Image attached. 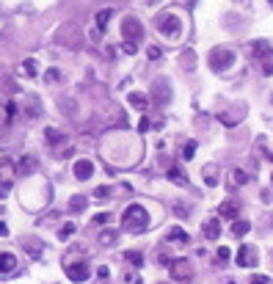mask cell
<instances>
[{"label":"cell","mask_w":273,"mask_h":284,"mask_svg":"<svg viewBox=\"0 0 273 284\" xmlns=\"http://www.w3.org/2000/svg\"><path fill=\"white\" fill-rule=\"evenodd\" d=\"M171 276L174 279H188L190 273H193V268H190V262L188 259H171Z\"/></svg>","instance_id":"cell-11"},{"label":"cell","mask_w":273,"mask_h":284,"mask_svg":"<svg viewBox=\"0 0 273 284\" xmlns=\"http://www.w3.org/2000/svg\"><path fill=\"white\" fill-rule=\"evenodd\" d=\"M149 226V213L141 204H130L121 215V229H127L130 235H141V232H147Z\"/></svg>","instance_id":"cell-1"},{"label":"cell","mask_w":273,"mask_h":284,"mask_svg":"<svg viewBox=\"0 0 273 284\" xmlns=\"http://www.w3.org/2000/svg\"><path fill=\"white\" fill-rule=\"evenodd\" d=\"M111 221V213H99V215H94V223H99V226H102V223H108Z\"/></svg>","instance_id":"cell-31"},{"label":"cell","mask_w":273,"mask_h":284,"mask_svg":"<svg viewBox=\"0 0 273 284\" xmlns=\"http://www.w3.org/2000/svg\"><path fill=\"white\" fill-rule=\"evenodd\" d=\"M235 262H238L240 268H257V262H259L257 249H254V246H240L238 254H235Z\"/></svg>","instance_id":"cell-7"},{"label":"cell","mask_w":273,"mask_h":284,"mask_svg":"<svg viewBox=\"0 0 273 284\" xmlns=\"http://www.w3.org/2000/svg\"><path fill=\"white\" fill-rule=\"evenodd\" d=\"M99 243H102V246H113V243H116V232H111V229H108V232H99Z\"/></svg>","instance_id":"cell-24"},{"label":"cell","mask_w":273,"mask_h":284,"mask_svg":"<svg viewBox=\"0 0 273 284\" xmlns=\"http://www.w3.org/2000/svg\"><path fill=\"white\" fill-rule=\"evenodd\" d=\"M58 77H61V72H58V69H50V72H47V80H50V83H53V80H58Z\"/></svg>","instance_id":"cell-33"},{"label":"cell","mask_w":273,"mask_h":284,"mask_svg":"<svg viewBox=\"0 0 273 284\" xmlns=\"http://www.w3.org/2000/svg\"><path fill=\"white\" fill-rule=\"evenodd\" d=\"M248 229H251V223H248V221H232V229H229V232H232L235 237H245V235H248Z\"/></svg>","instance_id":"cell-18"},{"label":"cell","mask_w":273,"mask_h":284,"mask_svg":"<svg viewBox=\"0 0 273 284\" xmlns=\"http://www.w3.org/2000/svg\"><path fill=\"white\" fill-rule=\"evenodd\" d=\"M130 105L133 108H138V111H147V105H149V99H147V94H141V91H130Z\"/></svg>","instance_id":"cell-15"},{"label":"cell","mask_w":273,"mask_h":284,"mask_svg":"<svg viewBox=\"0 0 273 284\" xmlns=\"http://www.w3.org/2000/svg\"><path fill=\"white\" fill-rule=\"evenodd\" d=\"M6 235H8V226H6L3 221H0V237H6Z\"/></svg>","instance_id":"cell-37"},{"label":"cell","mask_w":273,"mask_h":284,"mask_svg":"<svg viewBox=\"0 0 273 284\" xmlns=\"http://www.w3.org/2000/svg\"><path fill=\"white\" fill-rule=\"evenodd\" d=\"M138 130H141V132H147V130H149V122H147V119H141V125H138Z\"/></svg>","instance_id":"cell-36"},{"label":"cell","mask_w":273,"mask_h":284,"mask_svg":"<svg viewBox=\"0 0 273 284\" xmlns=\"http://www.w3.org/2000/svg\"><path fill=\"white\" fill-rule=\"evenodd\" d=\"M238 3H248V0H238Z\"/></svg>","instance_id":"cell-40"},{"label":"cell","mask_w":273,"mask_h":284,"mask_svg":"<svg viewBox=\"0 0 273 284\" xmlns=\"http://www.w3.org/2000/svg\"><path fill=\"white\" fill-rule=\"evenodd\" d=\"M251 284H271V279H268V276H254Z\"/></svg>","instance_id":"cell-32"},{"label":"cell","mask_w":273,"mask_h":284,"mask_svg":"<svg viewBox=\"0 0 273 284\" xmlns=\"http://www.w3.org/2000/svg\"><path fill=\"white\" fill-rule=\"evenodd\" d=\"M86 204H89L86 196H72V199H69V210H72V213H83Z\"/></svg>","instance_id":"cell-19"},{"label":"cell","mask_w":273,"mask_h":284,"mask_svg":"<svg viewBox=\"0 0 273 284\" xmlns=\"http://www.w3.org/2000/svg\"><path fill=\"white\" fill-rule=\"evenodd\" d=\"M113 17V8H102V11H97V17H94V22H97V31H105L108 22H111Z\"/></svg>","instance_id":"cell-17"},{"label":"cell","mask_w":273,"mask_h":284,"mask_svg":"<svg viewBox=\"0 0 273 284\" xmlns=\"http://www.w3.org/2000/svg\"><path fill=\"white\" fill-rule=\"evenodd\" d=\"M215 180H218V171L207 166V168H204V182H207V185H215Z\"/></svg>","instance_id":"cell-25"},{"label":"cell","mask_w":273,"mask_h":284,"mask_svg":"<svg viewBox=\"0 0 273 284\" xmlns=\"http://www.w3.org/2000/svg\"><path fill=\"white\" fill-rule=\"evenodd\" d=\"M154 25H157V31H160V36H166V39H180V31H182V22L177 14H168V11H160V14L154 17Z\"/></svg>","instance_id":"cell-2"},{"label":"cell","mask_w":273,"mask_h":284,"mask_svg":"<svg viewBox=\"0 0 273 284\" xmlns=\"http://www.w3.org/2000/svg\"><path fill=\"white\" fill-rule=\"evenodd\" d=\"M135 47H138V44H133V42H121V53H124V56H135Z\"/></svg>","instance_id":"cell-28"},{"label":"cell","mask_w":273,"mask_h":284,"mask_svg":"<svg viewBox=\"0 0 273 284\" xmlns=\"http://www.w3.org/2000/svg\"><path fill=\"white\" fill-rule=\"evenodd\" d=\"M47 138H50V144H61V141H63V132H58V130H53V127H50V130H47Z\"/></svg>","instance_id":"cell-26"},{"label":"cell","mask_w":273,"mask_h":284,"mask_svg":"<svg viewBox=\"0 0 273 284\" xmlns=\"http://www.w3.org/2000/svg\"><path fill=\"white\" fill-rule=\"evenodd\" d=\"M207 63H210V69H212V72L224 75V72L229 69L232 63H235V50H229V47H215L210 56H207Z\"/></svg>","instance_id":"cell-3"},{"label":"cell","mask_w":273,"mask_h":284,"mask_svg":"<svg viewBox=\"0 0 273 284\" xmlns=\"http://www.w3.org/2000/svg\"><path fill=\"white\" fill-rule=\"evenodd\" d=\"M124 259L130 265H133V268H141V265H144V254H141V251H124Z\"/></svg>","instance_id":"cell-20"},{"label":"cell","mask_w":273,"mask_h":284,"mask_svg":"<svg viewBox=\"0 0 273 284\" xmlns=\"http://www.w3.org/2000/svg\"><path fill=\"white\" fill-rule=\"evenodd\" d=\"M202 229H204V237H207V240H218V237H221V223H218V218H207V221L202 223Z\"/></svg>","instance_id":"cell-13"},{"label":"cell","mask_w":273,"mask_h":284,"mask_svg":"<svg viewBox=\"0 0 273 284\" xmlns=\"http://www.w3.org/2000/svg\"><path fill=\"white\" fill-rule=\"evenodd\" d=\"M3 196H6V188H0V199H3Z\"/></svg>","instance_id":"cell-38"},{"label":"cell","mask_w":273,"mask_h":284,"mask_svg":"<svg viewBox=\"0 0 273 284\" xmlns=\"http://www.w3.org/2000/svg\"><path fill=\"white\" fill-rule=\"evenodd\" d=\"M215 256H218V262H226V259H229V249H226V246H218Z\"/></svg>","instance_id":"cell-27"},{"label":"cell","mask_w":273,"mask_h":284,"mask_svg":"<svg viewBox=\"0 0 273 284\" xmlns=\"http://www.w3.org/2000/svg\"><path fill=\"white\" fill-rule=\"evenodd\" d=\"M22 69L28 72V77H36L39 75V61H36V58H25V61H22Z\"/></svg>","instance_id":"cell-22"},{"label":"cell","mask_w":273,"mask_h":284,"mask_svg":"<svg viewBox=\"0 0 273 284\" xmlns=\"http://www.w3.org/2000/svg\"><path fill=\"white\" fill-rule=\"evenodd\" d=\"M238 201H232V199H226L224 204H221V207H218V213L224 215V218H232V221H235V218H238Z\"/></svg>","instance_id":"cell-14"},{"label":"cell","mask_w":273,"mask_h":284,"mask_svg":"<svg viewBox=\"0 0 273 284\" xmlns=\"http://www.w3.org/2000/svg\"><path fill=\"white\" fill-rule=\"evenodd\" d=\"M254 50V58L262 61V75H273V47L268 42H254L251 44Z\"/></svg>","instance_id":"cell-5"},{"label":"cell","mask_w":273,"mask_h":284,"mask_svg":"<svg viewBox=\"0 0 273 284\" xmlns=\"http://www.w3.org/2000/svg\"><path fill=\"white\" fill-rule=\"evenodd\" d=\"M182 155H185V158H193V155H196V141H190V144H185V152H182Z\"/></svg>","instance_id":"cell-29"},{"label":"cell","mask_w":273,"mask_h":284,"mask_svg":"<svg viewBox=\"0 0 273 284\" xmlns=\"http://www.w3.org/2000/svg\"><path fill=\"white\" fill-rule=\"evenodd\" d=\"M168 180L174 182V185H182V188L188 185V177H185V171H182L180 166H171V168H168Z\"/></svg>","instance_id":"cell-16"},{"label":"cell","mask_w":273,"mask_h":284,"mask_svg":"<svg viewBox=\"0 0 273 284\" xmlns=\"http://www.w3.org/2000/svg\"><path fill=\"white\" fill-rule=\"evenodd\" d=\"M108 193H111L108 188H97V190H94V196H97V199H102V196H108Z\"/></svg>","instance_id":"cell-34"},{"label":"cell","mask_w":273,"mask_h":284,"mask_svg":"<svg viewBox=\"0 0 273 284\" xmlns=\"http://www.w3.org/2000/svg\"><path fill=\"white\" fill-rule=\"evenodd\" d=\"M147 53H149V58H152V61H157V58L163 56V53H160V47H154V44H149V47H147Z\"/></svg>","instance_id":"cell-30"},{"label":"cell","mask_w":273,"mask_h":284,"mask_svg":"<svg viewBox=\"0 0 273 284\" xmlns=\"http://www.w3.org/2000/svg\"><path fill=\"white\" fill-rule=\"evenodd\" d=\"M229 180H232V185H229V188H240V185H245V182H248V177H245V171L235 168V171L229 174Z\"/></svg>","instance_id":"cell-21"},{"label":"cell","mask_w":273,"mask_h":284,"mask_svg":"<svg viewBox=\"0 0 273 284\" xmlns=\"http://www.w3.org/2000/svg\"><path fill=\"white\" fill-rule=\"evenodd\" d=\"M75 223H63V226H61V232H58V240H69V237L72 235H75Z\"/></svg>","instance_id":"cell-23"},{"label":"cell","mask_w":273,"mask_h":284,"mask_svg":"<svg viewBox=\"0 0 273 284\" xmlns=\"http://www.w3.org/2000/svg\"><path fill=\"white\" fill-rule=\"evenodd\" d=\"M133 284H141V279H135V282H133Z\"/></svg>","instance_id":"cell-39"},{"label":"cell","mask_w":273,"mask_h":284,"mask_svg":"<svg viewBox=\"0 0 273 284\" xmlns=\"http://www.w3.org/2000/svg\"><path fill=\"white\" fill-rule=\"evenodd\" d=\"M166 243H180V246H188L190 235L185 232V229H180V226H171V229H168V235H166Z\"/></svg>","instance_id":"cell-12"},{"label":"cell","mask_w":273,"mask_h":284,"mask_svg":"<svg viewBox=\"0 0 273 284\" xmlns=\"http://www.w3.org/2000/svg\"><path fill=\"white\" fill-rule=\"evenodd\" d=\"M75 177L80 182H86V180H91V177H94V163H91V160H86V158H80L75 163Z\"/></svg>","instance_id":"cell-10"},{"label":"cell","mask_w":273,"mask_h":284,"mask_svg":"<svg viewBox=\"0 0 273 284\" xmlns=\"http://www.w3.org/2000/svg\"><path fill=\"white\" fill-rule=\"evenodd\" d=\"M160 284H166V282H160Z\"/></svg>","instance_id":"cell-41"},{"label":"cell","mask_w":273,"mask_h":284,"mask_svg":"<svg viewBox=\"0 0 273 284\" xmlns=\"http://www.w3.org/2000/svg\"><path fill=\"white\" fill-rule=\"evenodd\" d=\"M17 270V256L11 251H0V279H8Z\"/></svg>","instance_id":"cell-9"},{"label":"cell","mask_w":273,"mask_h":284,"mask_svg":"<svg viewBox=\"0 0 273 284\" xmlns=\"http://www.w3.org/2000/svg\"><path fill=\"white\" fill-rule=\"evenodd\" d=\"M14 174H17V166H14V160H8L3 158L0 160V188H11L14 185Z\"/></svg>","instance_id":"cell-8"},{"label":"cell","mask_w":273,"mask_h":284,"mask_svg":"<svg viewBox=\"0 0 273 284\" xmlns=\"http://www.w3.org/2000/svg\"><path fill=\"white\" fill-rule=\"evenodd\" d=\"M63 265H66V276H69V282H75V284L89 282L91 270H89V262H86V259H80V262H63Z\"/></svg>","instance_id":"cell-6"},{"label":"cell","mask_w":273,"mask_h":284,"mask_svg":"<svg viewBox=\"0 0 273 284\" xmlns=\"http://www.w3.org/2000/svg\"><path fill=\"white\" fill-rule=\"evenodd\" d=\"M97 276H99V279H108V276H111V270H108V268H105V265H102V268H99V270H97Z\"/></svg>","instance_id":"cell-35"},{"label":"cell","mask_w":273,"mask_h":284,"mask_svg":"<svg viewBox=\"0 0 273 284\" xmlns=\"http://www.w3.org/2000/svg\"><path fill=\"white\" fill-rule=\"evenodd\" d=\"M141 33H144V25H141L138 17H124V20H121V39H124V42L138 44Z\"/></svg>","instance_id":"cell-4"}]
</instances>
